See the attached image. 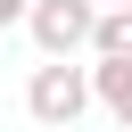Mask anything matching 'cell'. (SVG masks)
Segmentation results:
<instances>
[{"label":"cell","instance_id":"cell-1","mask_svg":"<svg viewBox=\"0 0 132 132\" xmlns=\"http://www.w3.org/2000/svg\"><path fill=\"white\" fill-rule=\"evenodd\" d=\"M82 107H91V66H74V58L33 66V82H25V116L33 124L66 132V124H82Z\"/></svg>","mask_w":132,"mask_h":132},{"label":"cell","instance_id":"cell-2","mask_svg":"<svg viewBox=\"0 0 132 132\" xmlns=\"http://www.w3.org/2000/svg\"><path fill=\"white\" fill-rule=\"evenodd\" d=\"M99 25V0H25V33L41 41V58H82Z\"/></svg>","mask_w":132,"mask_h":132},{"label":"cell","instance_id":"cell-3","mask_svg":"<svg viewBox=\"0 0 132 132\" xmlns=\"http://www.w3.org/2000/svg\"><path fill=\"white\" fill-rule=\"evenodd\" d=\"M91 107H107L132 132V58H91Z\"/></svg>","mask_w":132,"mask_h":132},{"label":"cell","instance_id":"cell-4","mask_svg":"<svg viewBox=\"0 0 132 132\" xmlns=\"http://www.w3.org/2000/svg\"><path fill=\"white\" fill-rule=\"evenodd\" d=\"M91 58H132V8H99V25H91Z\"/></svg>","mask_w":132,"mask_h":132},{"label":"cell","instance_id":"cell-5","mask_svg":"<svg viewBox=\"0 0 132 132\" xmlns=\"http://www.w3.org/2000/svg\"><path fill=\"white\" fill-rule=\"evenodd\" d=\"M0 25H25V0H0Z\"/></svg>","mask_w":132,"mask_h":132},{"label":"cell","instance_id":"cell-6","mask_svg":"<svg viewBox=\"0 0 132 132\" xmlns=\"http://www.w3.org/2000/svg\"><path fill=\"white\" fill-rule=\"evenodd\" d=\"M99 8H132V0H99Z\"/></svg>","mask_w":132,"mask_h":132}]
</instances>
